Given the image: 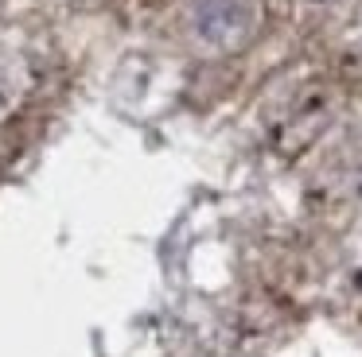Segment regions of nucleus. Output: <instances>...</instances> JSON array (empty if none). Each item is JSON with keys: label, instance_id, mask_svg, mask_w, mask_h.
<instances>
[{"label": "nucleus", "instance_id": "nucleus-1", "mask_svg": "<svg viewBox=\"0 0 362 357\" xmlns=\"http://www.w3.org/2000/svg\"><path fill=\"white\" fill-rule=\"evenodd\" d=\"M253 28V8L245 0H203L195 8V31L206 43L234 47L250 35Z\"/></svg>", "mask_w": 362, "mask_h": 357}]
</instances>
